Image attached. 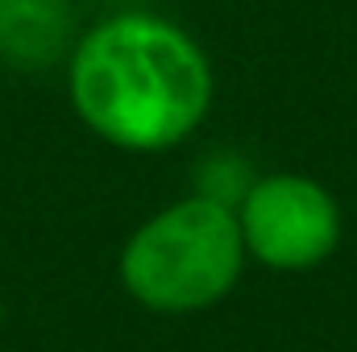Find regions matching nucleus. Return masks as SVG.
Listing matches in <instances>:
<instances>
[{"label":"nucleus","instance_id":"3","mask_svg":"<svg viewBox=\"0 0 357 352\" xmlns=\"http://www.w3.org/2000/svg\"><path fill=\"white\" fill-rule=\"evenodd\" d=\"M241 241L270 269H307L337 249L341 216L333 195L299 175H270L241 195Z\"/></svg>","mask_w":357,"mask_h":352},{"label":"nucleus","instance_id":"2","mask_svg":"<svg viewBox=\"0 0 357 352\" xmlns=\"http://www.w3.org/2000/svg\"><path fill=\"white\" fill-rule=\"evenodd\" d=\"M241 262L245 241L229 203L195 195L129 237L121 253V282L150 311H195L229 294Z\"/></svg>","mask_w":357,"mask_h":352},{"label":"nucleus","instance_id":"1","mask_svg":"<svg viewBox=\"0 0 357 352\" xmlns=\"http://www.w3.org/2000/svg\"><path fill=\"white\" fill-rule=\"evenodd\" d=\"M67 83L96 137L142 154L183 141L212 99L204 50L150 13H121L88 29L71 54Z\"/></svg>","mask_w":357,"mask_h":352},{"label":"nucleus","instance_id":"5","mask_svg":"<svg viewBox=\"0 0 357 352\" xmlns=\"http://www.w3.org/2000/svg\"><path fill=\"white\" fill-rule=\"evenodd\" d=\"M0 323H4V307H0Z\"/></svg>","mask_w":357,"mask_h":352},{"label":"nucleus","instance_id":"4","mask_svg":"<svg viewBox=\"0 0 357 352\" xmlns=\"http://www.w3.org/2000/svg\"><path fill=\"white\" fill-rule=\"evenodd\" d=\"M71 33L67 0H0V58L33 71L63 54Z\"/></svg>","mask_w":357,"mask_h":352}]
</instances>
